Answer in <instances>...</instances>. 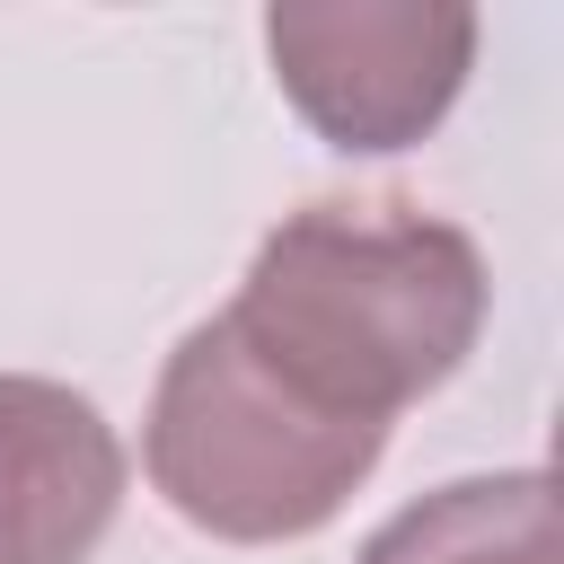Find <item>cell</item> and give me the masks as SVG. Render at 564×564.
Listing matches in <instances>:
<instances>
[{"instance_id": "cell-1", "label": "cell", "mask_w": 564, "mask_h": 564, "mask_svg": "<svg viewBox=\"0 0 564 564\" xmlns=\"http://www.w3.org/2000/svg\"><path fill=\"white\" fill-rule=\"evenodd\" d=\"M485 300L494 282L458 220L397 212V203L388 212L308 203L282 229H264L220 317L308 405L388 432L414 397H432L476 352Z\"/></svg>"}, {"instance_id": "cell-5", "label": "cell", "mask_w": 564, "mask_h": 564, "mask_svg": "<svg viewBox=\"0 0 564 564\" xmlns=\"http://www.w3.org/2000/svg\"><path fill=\"white\" fill-rule=\"evenodd\" d=\"M352 564H564V520H555V476L511 467V476H458L423 502H405Z\"/></svg>"}, {"instance_id": "cell-3", "label": "cell", "mask_w": 564, "mask_h": 564, "mask_svg": "<svg viewBox=\"0 0 564 564\" xmlns=\"http://www.w3.org/2000/svg\"><path fill=\"white\" fill-rule=\"evenodd\" d=\"M264 53L300 123L335 150L423 141L476 62V9L458 0H282L264 9Z\"/></svg>"}, {"instance_id": "cell-2", "label": "cell", "mask_w": 564, "mask_h": 564, "mask_svg": "<svg viewBox=\"0 0 564 564\" xmlns=\"http://www.w3.org/2000/svg\"><path fill=\"white\" fill-rule=\"evenodd\" d=\"M388 432L308 405L291 379H273L229 317H203L176 335L150 423H141V458L150 485L167 494V511L220 546H282V538H317L352 485L379 467Z\"/></svg>"}, {"instance_id": "cell-4", "label": "cell", "mask_w": 564, "mask_h": 564, "mask_svg": "<svg viewBox=\"0 0 564 564\" xmlns=\"http://www.w3.org/2000/svg\"><path fill=\"white\" fill-rule=\"evenodd\" d=\"M115 423L35 370H0V564H88L123 511Z\"/></svg>"}]
</instances>
